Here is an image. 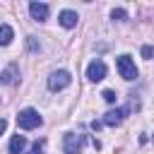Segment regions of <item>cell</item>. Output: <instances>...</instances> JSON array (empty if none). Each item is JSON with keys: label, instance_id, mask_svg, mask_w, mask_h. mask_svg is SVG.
Instances as JSON below:
<instances>
[{"label": "cell", "instance_id": "obj_1", "mask_svg": "<svg viewBox=\"0 0 154 154\" xmlns=\"http://www.w3.org/2000/svg\"><path fill=\"white\" fill-rule=\"evenodd\" d=\"M43 123V118H41V113L36 111V108H24V111H19V116H17V125L22 128V130H34V128H38Z\"/></svg>", "mask_w": 154, "mask_h": 154}, {"label": "cell", "instance_id": "obj_2", "mask_svg": "<svg viewBox=\"0 0 154 154\" xmlns=\"http://www.w3.org/2000/svg\"><path fill=\"white\" fill-rule=\"evenodd\" d=\"M87 144V135H75V132H67L63 137V152L65 154H82Z\"/></svg>", "mask_w": 154, "mask_h": 154}, {"label": "cell", "instance_id": "obj_3", "mask_svg": "<svg viewBox=\"0 0 154 154\" xmlns=\"http://www.w3.org/2000/svg\"><path fill=\"white\" fill-rule=\"evenodd\" d=\"M70 82H72V77H70L67 70H55V72H51V77H48V89H51V91H60V89L70 87Z\"/></svg>", "mask_w": 154, "mask_h": 154}, {"label": "cell", "instance_id": "obj_4", "mask_svg": "<svg viewBox=\"0 0 154 154\" xmlns=\"http://www.w3.org/2000/svg\"><path fill=\"white\" fill-rule=\"evenodd\" d=\"M116 65H118V72H120V77H123V79L132 82V79L137 77V67H135V63H132V58H130V55H120V58L116 60Z\"/></svg>", "mask_w": 154, "mask_h": 154}, {"label": "cell", "instance_id": "obj_5", "mask_svg": "<svg viewBox=\"0 0 154 154\" xmlns=\"http://www.w3.org/2000/svg\"><path fill=\"white\" fill-rule=\"evenodd\" d=\"M87 77H89V82H101L103 77H106V63L103 60H91L89 65H87Z\"/></svg>", "mask_w": 154, "mask_h": 154}, {"label": "cell", "instance_id": "obj_6", "mask_svg": "<svg viewBox=\"0 0 154 154\" xmlns=\"http://www.w3.org/2000/svg\"><path fill=\"white\" fill-rule=\"evenodd\" d=\"M128 113H130V108H125V106H123V108H111V111L103 116V120H101V123H103V125H108V128H116V125H120V123L125 120V116H128Z\"/></svg>", "mask_w": 154, "mask_h": 154}, {"label": "cell", "instance_id": "obj_7", "mask_svg": "<svg viewBox=\"0 0 154 154\" xmlns=\"http://www.w3.org/2000/svg\"><path fill=\"white\" fill-rule=\"evenodd\" d=\"M48 12H51V7L46 2H29V14L36 22H46L48 19Z\"/></svg>", "mask_w": 154, "mask_h": 154}, {"label": "cell", "instance_id": "obj_8", "mask_svg": "<svg viewBox=\"0 0 154 154\" xmlns=\"http://www.w3.org/2000/svg\"><path fill=\"white\" fill-rule=\"evenodd\" d=\"M58 22H60L65 29H72V26H77L79 17H77V12H75V10H63V12L58 14Z\"/></svg>", "mask_w": 154, "mask_h": 154}, {"label": "cell", "instance_id": "obj_9", "mask_svg": "<svg viewBox=\"0 0 154 154\" xmlns=\"http://www.w3.org/2000/svg\"><path fill=\"white\" fill-rule=\"evenodd\" d=\"M24 147H26V137L24 135H14L10 140V154H22Z\"/></svg>", "mask_w": 154, "mask_h": 154}, {"label": "cell", "instance_id": "obj_10", "mask_svg": "<svg viewBox=\"0 0 154 154\" xmlns=\"http://www.w3.org/2000/svg\"><path fill=\"white\" fill-rule=\"evenodd\" d=\"M0 82H2V84H14V82H17V67L10 65L7 70H2V72H0Z\"/></svg>", "mask_w": 154, "mask_h": 154}, {"label": "cell", "instance_id": "obj_11", "mask_svg": "<svg viewBox=\"0 0 154 154\" xmlns=\"http://www.w3.org/2000/svg\"><path fill=\"white\" fill-rule=\"evenodd\" d=\"M12 38H14L12 26H10V24H0V46H7Z\"/></svg>", "mask_w": 154, "mask_h": 154}, {"label": "cell", "instance_id": "obj_12", "mask_svg": "<svg viewBox=\"0 0 154 154\" xmlns=\"http://www.w3.org/2000/svg\"><path fill=\"white\" fill-rule=\"evenodd\" d=\"M111 19H113V22H125V19H128V12H125L123 7H116V10L111 12Z\"/></svg>", "mask_w": 154, "mask_h": 154}, {"label": "cell", "instance_id": "obj_13", "mask_svg": "<svg viewBox=\"0 0 154 154\" xmlns=\"http://www.w3.org/2000/svg\"><path fill=\"white\" fill-rule=\"evenodd\" d=\"M101 96H103V101H108V103H116V91H111V89H106V91H103Z\"/></svg>", "mask_w": 154, "mask_h": 154}, {"label": "cell", "instance_id": "obj_14", "mask_svg": "<svg viewBox=\"0 0 154 154\" xmlns=\"http://www.w3.org/2000/svg\"><path fill=\"white\" fill-rule=\"evenodd\" d=\"M41 149H43V142H34L31 149H29V154H41Z\"/></svg>", "mask_w": 154, "mask_h": 154}, {"label": "cell", "instance_id": "obj_15", "mask_svg": "<svg viewBox=\"0 0 154 154\" xmlns=\"http://www.w3.org/2000/svg\"><path fill=\"white\" fill-rule=\"evenodd\" d=\"M142 55H144V58H152V55H154V48H152V46H142Z\"/></svg>", "mask_w": 154, "mask_h": 154}, {"label": "cell", "instance_id": "obj_16", "mask_svg": "<svg viewBox=\"0 0 154 154\" xmlns=\"http://www.w3.org/2000/svg\"><path fill=\"white\" fill-rule=\"evenodd\" d=\"M29 48H31V51H38V48H41V46L36 43V38H34V36H29Z\"/></svg>", "mask_w": 154, "mask_h": 154}, {"label": "cell", "instance_id": "obj_17", "mask_svg": "<svg viewBox=\"0 0 154 154\" xmlns=\"http://www.w3.org/2000/svg\"><path fill=\"white\" fill-rule=\"evenodd\" d=\"M5 130H7V120H5V118H0V135H2Z\"/></svg>", "mask_w": 154, "mask_h": 154}]
</instances>
